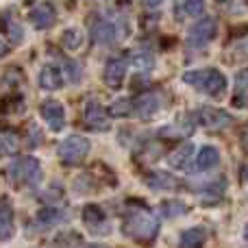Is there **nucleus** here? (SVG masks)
<instances>
[{
    "label": "nucleus",
    "instance_id": "obj_1",
    "mask_svg": "<svg viewBox=\"0 0 248 248\" xmlns=\"http://www.w3.org/2000/svg\"><path fill=\"white\" fill-rule=\"evenodd\" d=\"M122 231L135 242L153 244L159 235V220L146 207H128L124 214Z\"/></svg>",
    "mask_w": 248,
    "mask_h": 248
},
{
    "label": "nucleus",
    "instance_id": "obj_2",
    "mask_svg": "<svg viewBox=\"0 0 248 248\" xmlns=\"http://www.w3.org/2000/svg\"><path fill=\"white\" fill-rule=\"evenodd\" d=\"M183 83L189 87H194L196 92L205 96H220L227 90V77L216 68H207V70H189L185 72Z\"/></svg>",
    "mask_w": 248,
    "mask_h": 248
},
{
    "label": "nucleus",
    "instance_id": "obj_3",
    "mask_svg": "<svg viewBox=\"0 0 248 248\" xmlns=\"http://www.w3.org/2000/svg\"><path fill=\"white\" fill-rule=\"evenodd\" d=\"M42 176H44L42 163H39V159L33 157V155L16 159V161L11 163V168H9V179H11V183L20 185V187H37Z\"/></svg>",
    "mask_w": 248,
    "mask_h": 248
},
{
    "label": "nucleus",
    "instance_id": "obj_4",
    "mask_svg": "<svg viewBox=\"0 0 248 248\" xmlns=\"http://www.w3.org/2000/svg\"><path fill=\"white\" fill-rule=\"evenodd\" d=\"M90 140L83 135H70L63 141H59L57 146V155L65 166H78V163L85 161V157L90 155Z\"/></svg>",
    "mask_w": 248,
    "mask_h": 248
},
{
    "label": "nucleus",
    "instance_id": "obj_5",
    "mask_svg": "<svg viewBox=\"0 0 248 248\" xmlns=\"http://www.w3.org/2000/svg\"><path fill=\"white\" fill-rule=\"evenodd\" d=\"M126 24H120V22H113V20H107V17H100L92 24L90 29V37L94 44L98 46H109V44L118 42V39H124L126 37Z\"/></svg>",
    "mask_w": 248,
    "mask_h": 248
},
{
    "label": "nucleus",
    "instance_id": "obj_6",
    "mask_svg": "<svg viewBox=\"0 0 248 248\" xmlns=\"http://www.w3.org/2000/svg\"><path fill=\"white\" fill-rule=\"evenodd\" d=\"M218 35V24L211 16H202L201 20H196L187 31V48L192 50H201L207 44H211Z\"/></svg>",
    "mask_w": 248,
    "mask_h": 248
},
{
    "label": "nucleus",
    "instance_id": "obj_7",
    "mask_svg": "<svg viewBox=\"0 0 248 248\" xmlns=\"http://www.w3.org/2000/svg\"><path fill=\"white\" fill-rule=\"evenodd\" d=\"M83 224L92 235L100 237V235H109L111 233V224L109 218L105 214V209L100 205H85L83 207Z\"/></svg>",
    "mask_w": 248,
    "mask_h": 248
},
{
    "label": "nucleus",
    "instance_id": "obj_8",
    "mask_svg": "<svg viewBox=\"0 0 248 248\" xmlns=\"http://www.w3.org/2000/svg\"><path fill=\"white\" fill-rule=\"evenodd\" d=\"M68 218L63 209L59 207H42V209L35 214V218L31 220V231L35 233H46L50 229H55L57 224H61L63 220Z\"/></svg>",
    "mask_w": 248,
    "mask_h": 248
},
{
    "label": "nucleus",
    "instance_id": "obj_9",
    "mask_svg": "<svg viewBox=\"0 0 248 248\" xmlns=\"http://www.w3.org/2000/svg\"><path fill=\"white\" fill-rule=\"evenodd\" d=\"M163 107V96L161 92H144L135 98V113L141 120H150L155 118Z\"/></svg>",
    "mask_w": 248,
    "mask_h": 248
},
{
    "label": "nucleus",
    "instance_id": "obj_10",
    "mask_svg": "<svg viewBox=\"0 0 248 248\" xmlns=\"http://www.w3.org/2000/svg\"><path fill=\"white\" fill-rule=\"evenodd\" d=\"M83 124L92 131H107L111 126V113L98 103H90L83 109Z\"/></svg>",
    "mask_w": 248,
    "mask_h": 248
},
{
    "label": "nucleus",
    "instance_id": "obj_11",
    "mask_svg": "<svg viewBox=\"0 0 248 248\" xmlns=\"http://www.w3.org/2000/svg\"><path fill=\"white\" fill-rule=\"evenodd\" d=\"M196 120L201 122L202 126L220 131V128L231 126V124H233V116H231V113H227L224 109L202 107V109H198V111H196Z\"/></svg>",
    "mask_w": 248,
    "mask_h": 248
},
{
    "label": "nucleus",
    "instance_id": "obj_12",
    "mask_svg": "<svg viewBox=\"0 0 248 248\" xmlns=\"http://www.w3.org/2000/svg\"><path fill=\"white\" fill-rule=\"evenodd\" d=\"M126 68H128V59H124V57H111L105 63L103 77L109 90H120L124 83V77H126Z\"/></svg>",
    "mask_w": 248,
    "mask_h": 248
},
{
    "label": "nucleus",
    "instance_id": "obj_13",
    "mask_svg": "<svg viewBox=\"0 0 248 248\" xmlns=\"http://www.w3.org/2000/svg\"><path fill=\"white\" fill-rule=\"evenodd\" d=\"M39 113H42V120L46 122V126L50 128V131L59 133L61 128L65 126L63 105L57 103V100H46V103H42V107H39Z\"/></svg>",
    "mask_w": 248,
    "mask_h": 248
},
{
    "label": "nucleus",
    "instance_id": "obj_14",
    "mask_svg": "<svg viewBox=\"0 0 248 248\" xmlns=\"http://www.w3.org/2000/svg\"><path fill=\"white\" fill-rule=\"evenodd\" d=\"M57 22V11L52 4L48 2H37L31 11V24L35 26L37 31H48L52 29Z\"/></svg>",
    "mask_w": 248,
    "mask_h": 248
},
{
    "label": "nucleus",
    "instance_id": "obj_15",
    "mask_svg": "<svg viewBox=\"0 0 248 248\" xmlns=\"http://www.w3.org/2000/svg\"><path fill=\"white\" fill-rule=\"evenodd\" d=\"M146 185H148L150 189H155V192H168V189H179L181 187V181L176 179L174 174H170V172H163V170H153L146 174Z\"/></svg>",
    "mask_w": 248,
    "mask_h": 248
},
{
    "label": "nucleus",
    "instance_id": "obj_16",
    "mask_svg": "<svg viewBox=\"0 0 248 248\" xmlns=\"http://www.w3.org/2000/svg\"><path fill=\"white\" fill-rule=\"evenodd\" d=\"M37 83L42 90L46 92H57L63 87V72L57 63H46L42 70H39V77H37Z\"/></svg>",
    "mask_w": 248,
    "mask_h": 248
},
{
    "label": "nucleus",
    "instance_id": "obj_17",
    "mask_svg": "<svg viewBox=\"0 0 248 248\" xmlns=\"http://www.w3.org/2000/svg\"><path fill=\"white\" fill-rule=\"evenodd\" d=\"M192 157H194V144L192 141H183V144H179L174 150H170V155H168V166H170L172 170H187Z\"/></svg>",
    "mask_w": 248,
    "mask_h": 248
},
{
    "label": "nucleus",
    "instance_id": "obj_18",
    "mask_svg": "<svg viewBox=\"0 0 248 248\" xmlns=\"http://www.w3.org/2000/svg\"><path fill=\"white\" fill-rule=\"evenodd\" d=\"M128 63L135 72L140 74H148L150 70L155 68V55L148 50V48H135V50L128 55Z\"/></svg>",
    "mask_w": 248,
    "mask_h": 248
},
{
    "label": "nucleus",
    "instance_id": "obj_19",
    "mask_svg": "<svg viewBox=\"0 0 248 248\" xmlns=\"http://www.w3.org/2000/svg\"><path fill=\"white\" fill-rule=\"evenodd\" d=\"M207 242V231L202 227L185 229L179 237V248H202Z\"/></svg>",
    "mask_w": 248,
    "mask_h": 248
},
{
    "label": "nucleus",
    "instance_id": "obj_20",
    "mask_svg": "<svg viewBox=\"0 0 248 248\" xmlns=\"http://www.w3.org/2000/svg\"><path fill=\"white\" fill-rule=\"evenodd\" d=\"M233 103L237 107H248V68L235 74V87H233Z\"/></svg>",
    "mask_w": 248,
    "mask_h": 248
},
{
    "label": "nucleus",
    "instance_id": "obj_21",
    "mask_svg": "<svg viewBox=\"0 0 248 248\" xmlns=\"http://www.w3.org/2000/svg\"><path fill=\"white\" fill-rule=\"evenodd\" d=\"M220 163V150L216 146H202L196 155V168L198 170H211Z\"/></svg>",
    "mask_w": 248,
    "mask_h": 248
},
{
    "label": "nucleus",
    "instance_id": "obj_22",
    "mask_svg": "<svg viewBox=\"0 0 248 248\" xmlns=\"http://www.w3.org/2000/svg\"><path fill=\"white\" fill-rule=\"evenodd\" d=\"M13 235V211L9 205V198L2 196V207H0V237L2 242H9Z\"/></svg>",
    "mask_w": 248,
    "mask_h": 248
},
{
    "label": "nucleus",
    "instance_id": "obj_23",
    "mask_svg": "<svg viewBox=\"0 0 248 248\" xmlns=\"http://www.w3.org/2000/svg\"><path fill=\"white\" fill-rule=\"evenodd\" d=\"M159 209H161V214L166 216V218L174 220V218H181V216L187 214L189 207L185 205L183 201H179V198H172V201H163L161 205H159Z\"/></svg>",
    "mask_w": 248,
    "mask_h": 248
},
{
    "label": "nucleus",
    "instance_id": "obj_24",
    "mask_svg": "<svg viewBox=\"0 0 248 248\" xmlns=\"http://www.w3.org/2000/svg\"><path fill=\"white\" fill-rule=\"evenodd\" d=\"M202 9H205V4L198 2V0H192V2H176L174 4L176 20H185V17L202 16Z\"/></svg>",
    "mask_w": 248,
    "mask_h": 248
},
{
    "label": "nucleus",
    "instance_id": "obj_25",
    "mask_svg": "<svg viewBox=\"0 0 248 248\" xmlns=\"http://www.w3.org/2000/svg\"><path fill=\"white\" fill-rule=\"evenodd\" d=\"M17 146H20V140H17L16 131H9L4 128L2 131V137H0V150H2L4 157H11V155L17 153Z\"/></svg>",
    "mask_w": 248,
    "mask_h": 248
},
{
    "label": "nucleus",
    "instance_id": "obj_26",
    "mask_svg": "<svg viewBox=\"0 0 248 248\" xmlns=\"http://www.w3.org/2000/svg\"><path fill=\"white\" fill-rule=\"evenodd\" d=\"M133 111H135V103H131V98H126V96L116 98L111 105V109H109V113L116 118H126V116H131Z\"/></svg>",
    "mask_w": 248,
    "mask_h": 248
},
{
    "label": "nucleus",
    "instance_id": "obj_27",
    "mask_svg": "<svg viewBox=\"0 0 248 248\" xmlns=\"http://www.w3.org/2000/svg\"><path fill=\"white\" fill-rule=\"evenodd\" d=\"M61 44H63L68 50H77L83 44V33L78 29H68L63 33V37H61Z\"/></svg>",
    "mask_w": 248,
    "mask_h": 248
},
{
    "label": "nucleus",
    "instance_id": "obj_28",
    "mask_svg": "<svg viewBox=\"0 0 248 248\" xmlns=\"http://www.w3.org/2000/svg\"><path fill=\"white\" fill-rule=\"evenodd\" d=\"M63 74L65 78H68V83H78L81 81V65H78V61L74 59H65L63 61Z\"/></svg>",
    "mask_w": 248,
    "mask_h": 248
},
{
    "label": "nucleus",
    "instance_id": "obj_29",
    "mask_svg": "<svg viewBox=\"0 0 248 248\" xmlns=\"http://www.w3.org/2000/svg\"><path fill=\"white\" fill-rule=\"evenodd\" d=\"M224 189H227V181H218V183H214V185H209V187H205V194H202V198H205L207 202L218 201V198L224 194Z\"/></svg>",
    "mask_w": 248,
    "mask_h": 248
},
{
    "label": "nucleus",
    "instance_id": "obj_30",
    "mask_svg": "<svg viewBox=\"0 0 248 248\" xmlns=\"http://www.w3.org/2000/svg\"><path fill=\"white\" fill-rule=\"evenodd\" d=\"M144 7L146 9H159V7H161V2H146Z\"/></svg>",
    "mask_w": 248,
    "mask_h": 248
},
{
    "label": "nucleus",
    "instance_id": "obj_31",
    "mask_svg": "<svg viewBox=\"0 0 248 248\" xmlns=\"http://www.w3.org/2000/svg\"><path fill=\"white\" fill-rule=\"evenodd\" d=\"M242 179L248 181V166H244V172H242Z\"/></svg>",
    "mask_w": 248,
    "mask_h": 248
},
{
    "label": "nucleus",
    "instance_id": "obj_32",
    "mask_svg": "<svg viewBox=\"0 0 248 248\" xmlns=\"http://www.w3.org/2000/svg\"><path fill=\"white\" fill-rule=\"evenodd\" d=\"M244 242L248 244V222H246V227H244Z\"/></svg>",
    "mask_w": 248,
    "mask_h": 248
}]
</instances>
